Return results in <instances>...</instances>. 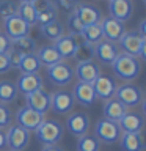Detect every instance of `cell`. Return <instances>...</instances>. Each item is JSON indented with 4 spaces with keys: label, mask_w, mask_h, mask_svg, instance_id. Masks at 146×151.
Here are the masks:
<instances>
[{
    "label": "cell",
    "mask_w": 146,
    "mask_h": 151,
    "mask_svg": "<svg viewBox=\"0 0 146 151\" xmlns=\"http://www.w3.org/2000/svg\"><path fill=\"white\" fill-rule=\"evenodd\" d=\"M112 68H113V73H115L116 77H120L121 80H126V82L137 79L141 73L140 60L135 58V57L127 55V54H122V52L112 63Z\"/></svg>",
    "instance_id": "1"
},
{
    "label": "cell",
    "mask_w": 146,
    "mask_h": 151,
    "mask_svg": "<svg viewBox=\"0 0 146 151\" xmlns=\"http://www.w3.org/2000/svg\"><path fill=\"white\" fill-rule=\"evenodd\" d=\"M122 54H127L135 58H146V38L140 36L137 32H126L120 40Z\"/></svg>",
    "instance_id": "2"
},
{
    "label": "cell",
    "mask_w": 146,
    "mask_h": 151,
    "mask_svg": "<svg viewBox=\"0 0 146 151\" xmlns=\"http://www.w3.org/2000/svg\"><path fill=\"white\" fill-rule=\"evenodd\" d=\"M35 132H36V139L44 146L57 145L63 137V126L55 120H44Z\"/></svg>",
    "instance_id": "3"
},
{
    "label": "cell",
    "mask_w": 146,
    "mask_h": 151,
    "mask_svg": "<svg viewBox=\"0 0 146 151\" xmlns=\"http://www.w3.org/2000/svg\"><path fill=\"white\" fill-rule=\"evenodd\" d=\"M94 137L99 140V143L104 142L107 145H113L120 140L121 137V129L118 126V123L110 121V120H99L96 123V127H94Z\"/></svg>",
    "instance_id": "4"
},
{
    "label": "cell",
    "mask_w": 146,
    "mask_h": 151,
    "mask_svg": "<svg viewBox=\"0 0 146 151\" xmlns=\"http://www.w3.org/2000/svg\"><path fill=\"white\" fill-rule=\"evenodd\" d=\"M47 77L54 85L58 87H66L72 82L74 79V69L71 68L66 61H60L57 65H52L47 68Z\"/></svg>",
    "instance_id": "5"
},
{
    "label": "cell",
    "mask_w": 146,
    "mask_h": 151,
    "mask_svg": "<svg viewBox=\"0 0 146 151\" xmlns=\"http://www.w3.org/2000/svg\"><path fill=\"white\" fill-rule=\"evenodd\" d=\"M115 96H116L115 99H118L126 109L127 107H137L143 102V91L138 87L130 85V83L118 87L115 91Z\"/></svg>",
    "instance_id": "6"
},
{
    "label": "cell",
    "mask_w": 146,
    "mask_h": 151,
    "mask_svg": "<svg viewBox=\"0 0 146 151\" xmlns=\"http://www.w3.org/2000/svg\"><path fill=\"white\" fill-rule=\"evenodd\" d=\"M5 135H6V146L13 151H22L24 148H27L30 142V132L19 124L9 126Z\"/></svg>",
    "instance_id": "7"
},
{
    "label": "cell",
    "mask_w": 146,
    "mask_h": 151,
    "mask_svg": "<svg viewBox=\"0 0 146 151\" xmlns=\"http://www.w3.org/2000/svg\"><path fill=\"white\" fill-rule=\"evenodd\" d=\"M16 121L21 127H24V129H27L30 132V131H36L39 127V124L44 121V115L36 112V110H33L30 107L24 106L16 113Z\"/></svg>",
    "instance_id": "8"
},
{
    "label": "cell",
    "mask_w": 146,
    "mask_h": 151,
    "mask_svg": "<svg viewBox=\"0 0 146 151\" xmlns=\"http://www.w3.org/2000/svg\"><path fill=\"white\" fill-rule=\"evenodd\" d=\"M120 54L121 52H120V47H118L116 42L101 40L94 46V57H97V60L104 65H112Z\"/></svg>",
    "instance_id": "9"
},
{
    "label": "cell",
    "mask_w": 146,
    "mask_h": 151,
    "mask_svg": "<svg viewBox=\"0 0 146 151\" xmlns=\"http://www.w3.org/2000/svg\"><path fill=\"white\" fill-rule=\"evenodd\" d=\"M99 25L102 28V35H104V40L107 41H112V42H120V40L122 38V35L126 33V28H124V24L116 21L113 17H105L99 22Z\"/></svg>",
    "instance_id": "10"
},
{
    "label": "cell",
    "mask_w": 146,
    "mask_h": 151,
    "mask_svg": "<svg viewBox=\"0 0 146 151\" xmlns=\"http://www.w3.org/2000/svg\"><path fill=\"white\" fill-rule=\"evenodd\" d=\"M91 85H93V90H94L96 98L104 99V101L112 99L113 96H115V91L118 88L116 80L113 77H110V76H99Z\"/></svg>",
    "instance_id": "11"
},
{
    "label": "cell",
    "mask_w": 146,
    "mask_h": 151,
    "mask_svg": "<svg viewBox=\"0 0 146 151\" xmlns=\"http://www.w3.org/2000/svg\"><path fill=\"white\" fill-rule=\"evenodd\" d=\"M3 27L6 32V36L9 40H17V38H24L30 35L31 27L27 22H24L19 16H13L8 19H3Z\"/></svg>",
    "instance_id": "12"
},
{
    "label": "cell",
    "mask_w": 146,
    "mask_h": 151,
    "mask_svg": "<svg viewBox=\"0 0 146 151\" xmlns=\"http://www.w3.org/2000/svg\"><path fill=\"white\" fill-rule=\"evenodd\" d=\"M74 96L69 91H55L50 94V109L58 115L69 113L74 107Z\"/></svg>",
    "instance_id": "13"
},
{
    "label": "cell",
    "mask_w": 146,
    "mask_h": 151,
    "mask_svg": "<svg viewBox=\"0 0 146 151\" xmlns=\"http://www.w3.org/2000/svg\"><path fill=\"white\" fill-rule=\"evenodd\" d=\"M74 76L79 79V82L93 83L94 80L101 76V66H99L94 60L77 63V66H75V69H74Z\"/></svg>",
    "instance_id": "14"
},
{
    "label": "cell",
    "mask_w": 146,
    "mask_h": 151,
    "mask_svg": "<svg viewBox=\"0 0 146 151\" xmlns=\"http://www.w3.org/2000/svg\"><path fill=\"white\" fill-rule=\"evenodd\" d=\"M134 11V5L130 0H108V13L110 17L116 19L124 24L126 21H129Z\"/></svg>",
    "instance_id": "15"
},
{
    "label": "cell",
    "mask_w": 146,
    "mask_h": 151,
    "mask_svg": "<svg viewBox=\"0 0 146 151\" xmlns=\"http://www.w3.org/2000/svg\"><path fill=\"white\" fill-rule=\"evenodd\" d=\"M74 14H77V17L80 19V22L87 25H93V24H99L102 21V14L101 11L93 6V5H87V3H77L74 8Z\"/></svg>",
    "instance_id": "16"
},
{
    "label": "cell",
    "mask_w": 146,
    "mask_h": 151,
    "mask_svg": "<svg viewBox=\"0 0 146 151\" xmlns=\"http://www.w3.org/2000/svg\"><path fill=\"white\" fill-rule=\"evenodd\" d=\"M143 124H145V118L138 112H126L124 116L118 121L120 129L122 132H127V134H138L143 129Z\"/></svg>",
    "instance_id": "17"
},
{
    "label": "cell",
    "mask_w": 146,
    "mask_h": 151,
    "mask_svg": "<svg viewBox=\"0 0 146 151\" xmlns=\"http://www.w3.org/2000/svg\"><path fill=\"white\" fill-rule=\"evenodd\" d=\"M25 102L27 107L44 115L50 109V94L44 90H38V91H33L30 94H25Z\"/></svg>",
    "instance_id": "18"
},
{
    "label": "cell",
    "mask_w": 146,
    "mask_h": 151,
    "mask_svg": "<svg viewBox=\"0 0 146 151\" xmlns=\"http://www.w3.org/2000/svg\"><path fill=\"white\" fill-rule=\"evenodd\" d=\"M72 96H74V101H77L80 106H83V107L93 106L94 101H96V94H94V90H93L91 83L77 82L74 85Z\"/></svg>",
    "instance_id": "19"
},
{
    "label": "cell",
    "mask_w": 146,
    "mask_h": 151,
    "mask_svg": "<svg viewBox=\"0 0 146 151\" xmlns=\"http://www.w3.org/2000/svg\"><path fill=\"white\" fill-rule=\"evenodd\" d=\"M66 127H68V131L71 132L72 135H77V137H82L88 132L89 129V118L87 113H72L68 121H66Z\"/></svg>",
    "instance_id": "20"
},
{
    "label": "cell",
    "mask_w": 146,
    "mask_h": 151,
    "mask_svg": "<svg viewBox=\"0 0 146 151\" xmlns=\"http://www.w3.org/2000/svg\"><path fill=\"white\" fill-rule=\"evenodd\" d=\"M17 91L24 94H30L33 91L42 90V77L39 74H21L16 82Z\"/></svg>",
    "instance_id": "21"
},
{
    "label": "cell",
    "mask_w": 146,
    "mask_h": 151,
    "mask_svg": "<svg viewBox=\"0 0 146 151\" xmlns=\"http://www.w3.org/2000/svg\"><path fill=\"white\" fill-rule=\"evenodd\" d=\"M54 47L61 58H74L75 49H77V42H75L72 35H68V36L63 35L60 40L55 41Z\"/></svg>",
    "instance_id": "22"
},
{
    "label": "cell",
    "mask_w": 146,
    "mask_h": 151,
    "mask_svg": "<svg viewBox=\"0 0 146 151\" xmlns=\"http://www.w3.org/2000/svg\"><path fill=\"white\" fill-rule=\"evenodd\" d=\"M126 112H127V109L115 98L108 99V101H105V104H104V118H105V120L118 123L122 116H124Z\"/></svg>",
    "instance_id": "23"
},
{
    "label": "cell",
    "mask_w": 146,
    "mask_h": 151,
    "mask_svg": "<svg viewBox=\"0 0 146 151\" xmlns=\"http://www.w3.org/2000/svg\"><path fill=\"white\" fill-rule=\"evenodd\" d=\"M120 139H121L122 151H143L145 150V142H143V137H141V132H138V134H127V132H124Z\"/></svg>",
    "instance_id": "24"
},
{
    "label": "cell",
    "mask_w": 146,
    "mask_h": 151,
    "mask_svg": "<svg viewBox=\"0 0 146 151\" xmlns=\"http://www.w3.org/2000/svg\"><path fill=\"white\" fill-rule=\"evenodd\" d=\"M36 57H38V60L41 61V65H46L47 68L52 66V65H57V63H60V61H63V58L58 55V52L55 50L54 46H42V47H39Z\"/></svg>",
    "instance_id": "25"
},
{
    "label": "cell",
    "mask_w": 146,
    "mask_h": 151,
    "mask_svg": "<svg viewBox=\"0 0 146 151\" xmlns=\"http://www.w3.org/2000/svg\"><path fill=\"white\" fill-rule=\"evenodd\" d=\"M17 87L11 80H0V104H9L17 98Z\"/></svg>",
    "instance_id": "26"
},
{
    "label": "cell",
    "mask_w": 146,
    "mask_h": 151,
    "mask_svg": "<svg viewBox=\"0 0 146 151\" xmlns=\"http://www.w3.org/2000/svg\"><path fill=\"white\" fill-rule=\"evenodd\" d=\"M17 16L22 19L24 22H27L28 25H35L36 24V19H38V11L35 8L33 3H27L24 2L21 5H17Z\"/></svg>",
    "instance_id": "27"
},
{
    "label": "cell",
    "mask_w": 146,
    "mask_h": 151,
    "mask_svg": "<svg viewBox=\"0 0 146 151\" xmlns=\"http://www.w3.org/2000/svg\"><path fill=\"white\" fill-rule=\"evenodd\" d=\"M41 61L38 60L36 54H28L22 57V61L19 65V69L22 71V74H38V71L41 69Z\"/></svg>",
    "instance_id": "28"
},
{
    "label": "cell",
    "mask_w": 146,
    "mask_h": 151,
    "mask_svg": "<svg viewBox=\"0 0 146 151\" xmlns=\"http://www.w3.org/2000/svg\"><path fill=\"white\" fill-rule=\"evenodd\" d=\"M63 25H61L60 21H52L46 25H41V33L42 36H46L47 40H52V41H57L63 36Z\"/></svg>",
    "instance_id": "29"
},
{
    "label": "cell",
    "mask_w": 146,
    "mask_h": 151,
    "mask_svg": "<svg viewBox=\"0 0 146 151\" xmlns=\"http://www.w3.org/2000/svg\"><path fill=\"white\" fill-rule=\"evenodd\" d=\"M11 47L19 50L24 55H28V54H33V52H35L36 42L30 36H24V38H17V40H11Z\"/></svg>",
    "instance_id": "30"
},
{
    "label": "cell",
    "mask_w": 146,
    "mask_h": 151,
    "mask_svg": "<svg viewBox=\"0 0 146 151\" xmlns=\"http://www.w3.org/2000/svg\"><path fill=\"white\" fill-rule=\"evenodd\" d=\"M74 58L77 60V63H83V61H91L94 60V46L89 44V42L83 41L77 44V49H75Z\"/></svg>",
    "instance_id": "31"
},
{
    "label": "cell",
    "mask_w": 146,
    "mask_h": 151,
    "mask_svg": "<svg viewBox=\"0 0 146 151\" xmlns=\"http://www.w3.org/2000/svg\"><path fill=\"white\" fill-rule=\"evenodd\" d=\"M83 40L89 42V44L96 46L101 40H104V35H102V28L99 24H93V25H87L83 28V33H82Z\"/></svg>",
    "instance_id": "32"
},
{
    "label": "cell",
    "mask_w": 146,
    "mask_h": 151,
    "mask_svg": "<svg viewBox=\"0 0 146 151\" xmlns=\"http://www.w3.org/2000/svg\"><path fill=\"white\" fill-rule=\"evenodd\" d=\"M77 151H99V140L94 135H88V134L79 137Z\"/></svg>",
    "instance_id": "33"
},
{
    "label": "cell",
    "mask_w": 146,
    "mask_h": 151,
    "mask_svg": "<svg viewBox=\"0 0 146 151\" xmlns=\"http://www.w3.org/2000/svg\"><path fill=\"white\" fill-rule=\"evenodd\" d=\"M83 28H85V25L80 22V19L77 17V14L71 13L68 16V30H69V33L72 36H79V35H82V33H83Z\"/></svg>",
    "instance_id": "34"
},
{
    "label": "cell",
    "mask_w": 146,
    "mask_h": 151,
    "mask_svg": "<svg viewBox=\"0 0 146 151\" xmlns=\"http://www.w3.org/2000/svg\"><path fill=\"white\" fill-rule=\"evenodd\" d=\"M0 16L3 19L17 16V5L13 0H2L0 2Z\"/></svg>",
    "instance_id": "35"
},
{
    "label": "cell",
    "mask_w": 146,
    "mask_h": 151,
    "mask_svg": "<svg viewBox=\"0 0 146 151\" xmlns=\"http://www.w3.org/2000/svg\"><path fill=\"white\" fill-rule=\"evenodd\" d=\"M52 21H57V6L54 5L52 8L46 9V11H41L38 13V19H36V24L38 25H46V24H49Z\"/></svg>",
    "instance_id": "36"
},
{
    "label": "cell",
    "mask_w": 146,
    "mask_h": 151,
    "mask_svg": "<svg viewBox=\"0 0 146 151\" xmlns=\"http://www.w3.org/2000/svg\"><path fill=\"white\" fill-rule=\"evenodd\" d=\"M6 57H8V60H9V65H11V68L19 69V65H21V61H22L24 54H21L19 50H16V49H13V47H11V49L6 52Z\"/></svg>",
    "instance_id": "37"
},
{
    "label": "cell",
    "mask_w": 146,
    "mask_h": 151,
    "mask_svg": "<svg viewBox=\"0 0 146 151\" xmlns=\"http://www.w3.org/2000/svg\"><path fill=\"white\" fill-rule=\"evenodd\" d=\"M11 124V112L5 104H0V129Z\"/></svg>",
    "instance_id": "38"
},
{
    "label": "cell",
    "mask_w": 146,
    "mask_h": 151,
    "mask_svg": "<svg viewBox=\"0 0 146 151\" xmlns=\"http://www.w3.org/2000/svg\"><path fill=\"white\" fill-rule=\"evenodd\" d=\"M33 5H35L36 11L41 13V11H46V9L52 8L55 3L52 2V0H35V2H33Z\"/></svg>",
    "instance_id": "39"
},
{
    "label": "cell",
    "mask_w": 146,
    "mask_h": 151,
    "mask_svg": "<svg viewBox=\"0 0 146 151\" xmlns=\"http://www.w3.org/2000/svg\"><path fill=\"white\" fill-rule=\"evenodd\" d=\"M9 49H11V40L6 35L0 33V54H6Z\"/></svg>",
    "instance_id": "40"
},
{
    "label": "cell",
    "mask_w": 146,
    "mask_h": 151,
    "mask_svg": "<svg viewBox=\"0 0 146 151\" xmlns=\"http://www.w3.org/2000/svg\"><path fill=\"white\" fill-rule=\"evenodd\" d=\"M9 69H11V65H9V60H8L6 54H0V74L8 73Z\"/></svg>",
    "instance_id": "41"
},
{
    "label": "cell",
    "mask_w": 146,
    "mask_h": 151,
    "mask_svg": "<svg viewBox=\"0 0 146 151\" xmlns=\"http://www.w3.org/2000/svg\"><path fill=\"white\" fill-rule=\"evenodd\" d=\"M6 148V135H5L3 129H0V151Z\"/></svg>",
    "instance_id": "42"
},
{
    "label": "cell",
    "mask_w": 146,
    "mask_h": 151,
    "mask_svg": "<svg viewBox=\"0 0 146 151\" xmlns=\"http://www.w3.org/2000/svg\"><path fill=\"white\" fill-rule=\"evenodd\" d=\"M137 33H138L140 36L146 38V21H145V19L140 22V27H138V32H137Z\"/></svg>",
    "instance_id": "43"
},
{
    "label": "cell",
    "mask_w": 146,
    "mask_h": 151,
    "mask_svg": "<svg viewBox=\"0 0 146 151\" xmlns=\"http://www.w3.org/2000/svg\"><path fill=\"white\" fill-rule=\"evenodd\" d=\"M42 151H63V150L58 148L57 145H49V146H44V148H42Z\"/></svg>",
    "instance_id": "44"
},
{
    "label": "cell",
    "mask_w": 146,
    "mask_h": 151,
    "mask_svg": "<svg viewBox=\"0 0 146 151\" xmlns=\"http://www.w3.org/2000/svg\"><path fill=\"white\" fill-rule=\"evenodd\" d=\"M66 2H69V3H72V5H77L79 0H66Z\"/></svg>",
    "instance_id": "45"
},
{
    "label": "cell",
    "mask_w": 146,
    "mask_h": 151,
    "mask_svg": "<svg viewBox=\"0 0 146 151\" xmlns=\"http://www.w3.org/2000/svg\"><path fill=\"white\" fill-rule=\"evenodd\" d=\"M24 2H27V3H33L35 0H21V3H24Z\"/></svg>",
    "instance_id": "46"
},
{
    "label": "cell",
    "mask_w": 146,
    "mask_h": 151,
    "mask_svg": "<svg viewBox=\"0 0 146 151\" xmlns=\"http://www.w3.org/2000/svg\"><path fill=\"white\" fill-rule=\"evenodd\" d=\"M8 151H13V150H8Z\"/></svg>",
    "instance_id": "47"
},
{
    "label": "cell",
    "mask_w": 146,
    "mask_h": 151,
    "mask_svg": "<svg viewBox=\"0 0 146 151\" xmlns=\"http://www.w3.org/2000/svg\"><path fill=\"white\" fill-rule=\"evenodd\" d=\"M143 2H146V0H143Z\"/></svg>",
    "instance_id": "48"
}]
</instances>
